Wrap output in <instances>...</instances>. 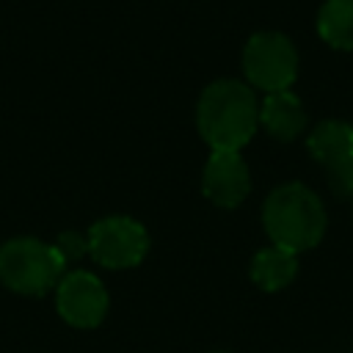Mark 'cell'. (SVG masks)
<instances>
[{
	"label": "cell",
	"mask_w": 353,
	"mask_h": 353,
	"mask_svg": "<svg viewBox=\"0 0 353 353\" xmlns=\"http://www.w3.org/2000/svg\"><path fill=\"white\" fill-rule=\"evenodd\" d=\"M199 132L212 152H240L259 124L254 91L240 80H215L204 88L196 110Z\"/></svg>",
	"instance_id": "cell-1"
},
{
	"label": "cell",
	"mask_w": 353,
	"mask_h": 353,
	"mask_svg": "<svg viewBox=\"0 0 353 353\" xmlns=\"http://www.w3.org/2000/svg\"><path fill=\"white\" fill-rule=\"evenodd\" d=\"M262 223L273 245L298 254L323 240L325 210L314 190H309L301 182H287L265 199Z\"/></svg>",
	"instance_id": "cell-2"
},
{
	"label": "cell",
	"mask_w": 353,
	"mask_h": 353,
	"mask_svg": "<svg viewBox=\"0 0 353 353\" xmlns=\"http://www.w3.org/2000/svg\"><path fill=\"white\" fill-rule=\"evenodd\" d=\"M63 256L52 243L14 237L0 248V281L22 295H44L63 279Z\"/></svg>",
	"instance_id": "cell-3"
},
{
	"label": "cell",
	"mask_w": 353,
	"mask_h": 353,
	"mask_svg": "<svg viewBox=\"0 0 353 353\" xmlns=\"http://www.w3.org/2000/svg\"><path fill=\"white\" fill-rule=\"evenodd\" d=\"M243 72L251 85L273 94L287 91L298 74L295 44L276 30L254 33L243 50Z\"/></svg>",
	"instance_id": "cell-4"
},
{
	"label": "cell",
	"mask_w": 353,
	"mask_h": 353,
	"mask_svg": "<svg viewBox=\"0 0 353 353\" xmlns=\"http://www.w3.org/2000/svg\"><path fill=\"white\" fill-rule=\"evenodd\" d=\"M149 251V234L146 229L127 218V215H110L91 226L88 232V254L110 270H124L138 265Z\"/></svg>",
	"instance_id": "cell-5"
},
{
	"label": "cell",
	"mask_w": 353,
	"mask_h": 353,
	"mask_svg": "<svg viewBox=\"0 0 353 353\" xmlns=\"http://www.w3.org/2000/svg\"><path fill=\"white\" fill-rule=\"evenodd\" d=\"M306 146L325 168L334 193L353 199V127L339 119H325L312 130Z\"/></svg>",
	"instance_id": "cell-6"
},
{
	"label": "cell",
	"mask_w": 353,
	"mask_h": 353,
	"mask_svg": "<svg viewBox=\"0 0 353 353\" xmlns=\"http://www.w3.org/2000/svg\"><path fill=\"white\" fill-rule=\"evenodd\" d=\"M55 306H58V314L69 325L94 328L108 314V290L94 273L74 270L58 281Z\"/></svg>",
	"instance_id": "cell-7"
},
{
	"label": "cell",
	"mask_w": 353,
	"mask_h": 353,
	"mask_svg": "<svg viewBox=\"0 0 353 353\" xmlns=\"http://www.w3.org/2000/svg\"><path fill=\"white\" fill-rule=\"evenodd\" d=\"M201 190L212 204L223 210L237 207L251 190L248 165L240 157V152H212L204 165Z\"/></svg>",
	"instance_id": "cell-8"
},
{
	"label": "cell",
	"mask_w": 353,
	"mask_h": 353,
	"mask_svg": "<svg viewBox=\"0 0 353 353\" xmlns=\"http://www.w3.org/2000/svg\"><path fill=\"white\" fill-rule=\"evenodd\" d=\"M259 124L273 135L276 141H292L303 132L306 127V110L301 99L287 88V91H273L265 97L259 105Z\"/></svg>",
	"instance_id": "cell-9"
},
{
	"label": "cell",
	"mask_w": 353,
	"mask_h": 353,
	"mask_svg": "<svg viewBox=\"0 0 353 353\" xmlns=\"http://www.w3.org/2000/svg\"><path fill=\"white\" fill-rule=\"evenodd\" d=\"M295 273H298V256L279 245H268L256 251V256L251 259V279L265 292H276L287 287L295 279Z\"/></svg>",
	"instance_id": "cell-10"
},
{
	"label": "cell",
	"mask_w": 353,
	"mask_h": 353,
	"mask_svg": "<svg viewBox=\"0 0 353 353\" xmlns=\"http://www.w3.org/2000/svg\"><path fill=\"white\" fill-rule=\"evenodd\" d=\"M317 33L334 50H353V0H325L317 14Z\"/></svg>",
	"instance_id": "cell-11"
},
{
	"label": "cell",
	"mask_w": 353,
	"mask_h": 353,
	"mask_svg": "<svg viewBox=\"0 0 353 353\" xmlns=\"http://www.w3.org/2000/svg\"><path fill=\"white\" fill-rule=\"evenodd\" d=\"M58 248V254L63 256V262H74L80 256L88 254V237L80 232H61V237L52 243Z\"/></svg>",
	"instance_id": "cell-12"
},
{
	"label": "cell",
	"mask_w": 353,
	"mask_h": 353,
	"mask_svg": "<svg viewBox=\"0 0 353 353\" xmlns=\"http://www.w3.org/2000/svg\"><path fill=\"white\" fill-rule=\"evenodd\" d=\"M215 353H218V350H215Z\"/></svg>",
	"instance_id": "cell-13"
}]
</instances>
